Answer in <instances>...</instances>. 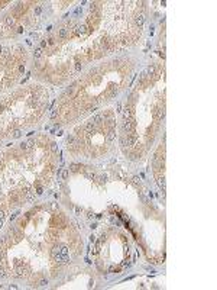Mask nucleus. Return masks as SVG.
Wrapping results in <instances>:
<instances>
[{"label":"nucleus","instance_id":"obj_17","mask_svg":"<svg viewBox=\"0 0 217 290\" xmlns=\"http://www.w3.org/2000/svg\"><path fill=\"white\" fill-rule=\"evenodd\" d=\"M6 23H7V25L10 26V25H13V23H14V20H13V19H12L10 16H7V17H6Z\"/></svg>","mask_w":217,"mask_h":290},{"label":"nucleus","instance_id":"obj_4","mask_svg":"<svg viewBox=\"0 0 217 290\" xmlns=\"http://www.w3.org/2000/svg\"><path fill=\"white\" fill-rule=\"evenodd\" d=\"M123 131H125V132H127V134L133 132V122H132V121H127V119H125V122H123Z\"/></svg>","mask_w":217,"mask_h":290},{"label":"nucleus","instance_id":"obj_1","mask_svg":"<svg viewBox=\"0 0 217 290\" xmlns=\"http://www.w3.org/2000/svg\"><path fill=\"white\" fill-rule=\"evenodd\" d=\"M87 32H88V26H87V25H78V26H75V33H77V35L84 36Z\"/></svg>","mask_w":217,"mask_h":290},{"label":"nucleus","instance_id":"obj_2","mask_svg":"<svg viewBox=\"0 0 217 290\" xmlns=\"http://www.w3.org/2000/svg\"><path fill=\"white\" fill-rule=\"evenodd\" d=\"M152 115H154V118L155 119H162L164 116H165V110L162 109V107H156V109H154V112H152Z\"/></svg>","mask_w":217,"mask_h":290},{"label":"nucleus","instance_id":"obj_6","mask_svg":"<svg viewBox=\"0 0 217 290\" xmlns=\"http://www.w3.org/2000/svg\"><path fill=\"white\" fill-rule=\"evenodd\" d=\"M33 146V141H28V142H22L20 144V148L23 149V151H28V149H30Z\"/></svg>","mask_w":217,"mask_h":290},{"label":"nucleus","instance_id":"obj_18","mask_svg":"<svg viewBox=\"0 0 217 290\" xmlns=\"http://www.w3.org/2000/svg\"><path fill=\"white\" fill-rule=\"evenodd\" d=\"M132 181H133V184H139V183H140V178H139L138 176H135V177L132 178Z\"/></svg>","mask_w":217,"mask_h":290},{"label":"nucleus","instance_id":"obj_23","mask_svg":"<svg viewBox=\"0 0 217 290\" xmlns=\"http://www.w3.org/2000/svg\"><path fill=\"white\" fill-rule=\"evenodd\" d=\"M0 261H4V251H0Z\"/></svg>","mask_w":217,"mask_h":290},{"label":"nucleus","instance_id":"obj_12","mask_svg":"<svg viewBox=\"0 0 217 290\" xmlns=\"http://www.w3.org/2000/svg\"><path fill=\"white\" fill-rule=\"evenodd\" d=\"M154 73H155V67H154V65L148 67V68H146V71H145V74H146V76H148V74H149V76H152Z\"/></svg>","mask_w":217,"mask_h":290},{"label":"nucleus","instance_id":"obj_14","mask_svg":"<svg viewBox=\"0 0 217 290\" xmlns=\"http://www.w3.org/2000/svg\"><path fill=\"white\" fill-rule=\"evenodd\" d=\"M68 174H70V173H68V170H62V171H61V177H62L64 180H67V178H68Z\"/></svg>","mask_w":217,"mask_h":290},{"label":"nucleus","instance_id":"obj_25","mask_svg":"<svg viewBox=\"0 0 217 290\" xmlns=\"http://www.w3.org/2000/svg\"><path fill=\"white\" fill-rule=\"evenodd\" d=\"M36 193H38V194H42V187H38V189H36Z\"/></svg>","mask_w":217,"mask_h":290},{"label":"nucleus","instance_id":"obj_3","mask_svg":"<svg viewBox=\"0 0 217 290\" xmlns=\"http://www.w3.org/2000/svg\"><path fill=\"white\" fill-rule=\"evenodd\" d=\"M145 13H139V15H136L135 16V23L139 26V28H142L143 26V23H145Z\"/></svg>","mask_w":217,"mask_h":290},{"label":"nucleus","instance_id":"obj_7","mask_svg":"<svg viewBox=\"0 0 217 290\" xmlns=\"http://www.w3.org/2000/svg\"><path fill=\"white\" fill-rule=\"evenodd\" d=\"M156 181H158V186L162 189V191H165V177H164V176H161V177H158V180H156Z\"/></svg>","mask_w":217,"mask_h":290},{"label":"nucleus","instance_id":"obj_5","mask_svg":"<svg viewBox=\"0 0 217 290\" xmlns=\"http://www.w3.org/2000/svg\"><path fill=\"white\" fill-rule=\"evenodd\" d=\"M67 35H68V29H67V28H61V29L58 31V38H59V39L67 38Z\"/></svg>","mask_w":217,"mask_h":290},{"label":"nucleus","instance_id":"obj_15","mask_svg":"<svg viewBox=\"0 0 217 290\" xmlns=\"http://www.w3.org/2000/svg\"><path fill=\"white\" fill-rule=\"evenodd\" d=\"M20 135H22L20 129H16V131H13V135H12V137H13V138H19Z\"/></svg>","mask_w":217,"mask_h":290},{"label":"nucleus","instance_id":"obj_21","mask_svg":"<svg viewBox=\"0 0 217 290\" xmlns=\"http://www.w3.org/2000/svg\"><path fill=\"white\" fill-rule=\"evenodd\" d=\"M72 93H74V86L70 87V89H67V94H72Z\"/></svg>","mask_w":217,"mask_h":290},{"label":"nucleus","instance_id":"obj_20","mask_svg":"<svg viewBox=\"0 0 217 290\" xmlns=\"http://www.w3.org/2000/svg\"><path fill=\"white\" fill-rule=\"evenodd\" d=\"M58 113H59V112H58V109H55V110L51 113V118H56V116H58Z\"/></svg>","mask_w":217,"mask_h":290},{"label":"nucleus","instance_id":"obj_22","mask_svg":"<svg viewBox=\"0 0 217 290\" xmlns=\"http://www.w3.org/2000/svg\"><path fill=\"white\" fill-rule=\"evenodd\" d=\"M45 284H48V280H45V279H43V280H41V282H39V286H45Z\"/></svg>","mask_w":217,"mask_h":290},{"label":"nucleus","instance_id":"obj_10","mask_svg":"<svg viewBox=\"0 0 217 290\" xmlns=\"http://www.w3.org/2000/svg\"><path fill=\"white\" fill-rule=\"evenodd\" d=\"M51 254H52V257H54V258H56V257L59 255V245H58V247H54V248H52V251H51Z\"/></svg>","mask_w":217,"mask_h":290},{"label":"nucleus","instance_id":"obj_16","mask_svg":"<svg viewBox=\"0 0 217 290\" xmlns=\"http://www.w3.org/2000/svg\"><path fill=\"white\" fill-rule=\"evenodd\" d=\"M78 168H80L78 164H71V165H70V170H71V171H77Z\"/></svg>","mask_w":217,"mask_h":290},{"label":"nucleus","instance_id":"obj_13","mask_svg":"<svg viewBox=\"0 0 217 290\" xmlns=\"http://www.w3.org/2000/svg\"><path fill=\"white\" fill-rule=\"evenodd\" d=\"M101 121H103V116H101V115H96V116L93 118V121H91V122H94V123H100Z\"/></svg>","mask_w":217,"mask_h":290},{"label":"nucleus","instance_id":"obj_26","mask_svg":"<svg viewBox=\"0 0 217 290\" xmlns=\"http://www.w3.org/2000/svg\"><path fill=\"white\" fill-rule=\"evenodd\" d=\"M0 219H4V210H0Z\"/></svg>","mask_w":217,"mask_h":290},{"label":"nucleus","instance_id":"obj_9","mask_svg":"<svg viewBox=\"0 0 217 290\" xmlns=\"http://www.w3.org/2000/svg\"><path fill=\"white\" fill-rule=\"evenodd\" d=\"M94 122H88L87 125H85V132H93V129H94Z\"/></svg>","mask_w":217,"mask_h":290},{"label":"nucleus","instance_id":"obj_24","mask_svg":"<svg viewBox=\"0 0 217 290\" xmlns=\"http://www.w3.org/2000/svg\"><path fill=\"white\" fill-rule=\"evenodd\" d=\"M6 276V271H4V268H0V277H4Z\"/></svg>","mask_w":217,"mask_h":290},{"label":"nucleus","instance_id":"obj_11","mask_svg":"<svg viewBox=\"0 0 217 290\" xmlns=\"http://www.w3.org/2000/svg\"><path fill=\"white\" fill-rule=\"evenodd\" d=\"M33 57H35V58H41V57H42V49H41V48H36L35 52H33Z\"/></svg>","mask_w":217,"mask_h":290},{"label":"nucleus","instance_id":"obj_27","mask_svg":"<svg viewBox=\"0 0 217 290\" xmlns=\"http://www.w3.org/2000/svg\"><path fill=\"white\" fill-rule=\"evenodd\" d=\"M90 241H91V242H96V237H94V235H91V237H90Z\"/></svg>","mask_w":217,"mask_h":290},{"label":"nucleus","instance_id":"obj_19","mask_svg":"<svg viewBox=\"0 0 217 290\" xmlns=\"http://www.w3.org/2000/svg\"><path fill=\"white\" fill-rule=\"evenodd\" d=\"M51 149H52V151H54V152H56V149H58V146H56V144H55V142H52V144H51Z\"/></svg>","mask_w":217,"mask_h":290},{"label":"nucleus","instance_id":"obj_28","mask_svg":"<svg viewBox=\"0 0 217 290\" xmlns=\"http://www.w3.org/2000/svg\"><path fill=\"white\" fill-rule=\"evenodd\" d=\"M120 107H122V105H120V103H117V105H116V109H117V110H120Z\"/></svg>","mask_w":217,"mask_h":290},{"label":"nucleus","instance_id":"obj_29","mask_svg":"<svg viewBox=\"0 0 217 290\" xmlns=\"http://www.w3.org/2000/svg\"><path fill=\"white\" fill-rule=\"evenodd\" d=\"M3 221H4V219H0V228L3 226Z\"/></svg>","mask_w":217,"mask_h":290},{"label":"nucleus","instance_id":"obj_8","mask_svg":"<svg viewBox=\"0 0 217 290\" xmlns=\"http://www.w3.org/2000/svg\"><path fill=\"white\" fill-rule=\"evenodd\" d=\"M114 137H116V132H114V131H113V129H112V131H110V132H109V134H107V137H106V139H107V142H112V141H113V139H114Z\"/></svg>","mask_w":217,"mask_h":290}]
</instances>
